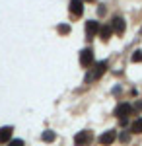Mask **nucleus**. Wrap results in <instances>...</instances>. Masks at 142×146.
<instances>
[{
	"instance_id": "obj_1",
	"label": "nucleus",
	"mask_w": 142,
	"mask_h": 146,
	"mask_svg": "<svg viewBox=\"0 0 142 146\" xmlns=\"http://www.w3.org/2000/svg\"><path fill=\"white\" fill-rule=\"evenodd\" d=\"M92 60H94V53H92V49H84L82 55H80V64H82V66H90Z\"/></svg>"
},
{
	"instance_id": "obj_2",
	"label": "nucleus",
	"mask_w": 142,
	"mask_h": 146,
	"mask_svg": "<svg viewBox=\"0 0 142 146\" xmlns=\"http://www.w3.org/2000/svg\"><path fill=\"white\" fill-rule=\"evenodd\" d=\"M70 12H72L74 16H82V12H84V2H82V0H72V2H70Z\"/></svg>"
},
{
	"instance_id": "obj_3",
	"label": "nucleus",
	"mask_w": 142,
	"mask_h": 146,
	"mask_svg": "<svg viewBox=\"0 0 142 146\" xmlns=\"http://www.w3.org/2000/svg\"><path fill=\"white\" fill-rule=\"evenodd\" d=\"M92 140V135L88 133V131H84V133H80V135L74 138V142H76V146H86L88 142Z\"/></svg>"
},
{
	"instance_id": "obj_4",
	"label": "nucleus",
	"mask_w": 142,
	"mask_h": 146,
	"mask_svg": "<svg viewBox=\"0 0 142 146\" xmlns=\"http://www.w3.org/2000/svg\"><path fill=\"white\" fill-rule=\"evenodd\" d=\"M115 140V131H107L105 135H101V138H99V142L103 146H107V144H111Z\"/></svg>"
},
{
	"instance_id": "obj_5",
	"label": "nucleus",
	"mask_w": 142,
	"mask_h": 146,
	"mask_svg": "<svg viewBox=\"0 0 142 146\" xmlns=\"http://www.w3.org/2000/svg\"><path fill=\"white\" fill-rule=\"evenodd\" d=\"M101 29L99 27V23L98 22H88V25H86V31H88V37H92V35H96Z\"/></svg>"
},
{
	"instance_id": "obj_6",
	"label": "nucleus",
	"mask_w": 142,
	"mask_h": 146,
	"mask_svg": "<svg viewBox=\"0 0 142 146\" xmlns=\"http://www.w3.org/2000/svg\"><path fill=\"white\" fill-rule=\"evenodd\" d=\"M12 136V129L10 127H4V129H0V142H8Z\"/></svg>"
},
{
	"instance_id": "obj_7",
	"label": "nucleus",
	"mask_w": 142,
	"mask_h": 146,
	"mask_svg": "<svg viewBox=\"0 0 142 146\" xmlns=\"http://www.w3.org/2000/svg\"><path fill=\"white\" fill-rule=\"evenodd\" d=\"M131 111H132V109H131V105H129V103H123V105L117 107V115H119V117H127Z\"/></svg>"
},
{
	"instance_id": "obj_8",
	"label": "nucleus",
	"mask_w": 142,
	"mask_h": 146,
	"mask_svg": "<svg viewBox=\"0 0 142 146\" xmlns=\"http://www.w3.org/2000/svg\"><path fill=\"white\" fill-rule=\"evenodd\" d=\"M113 29H115L117 33H123V31H125V23H123L121 18H115V20H113Z\"/></svg>"
},
{
	"instance_id": "obj_9",
	"label": "nucleus",
	"mask_w": 142,
	"mask_h": 146,
	"mask_svg": "<svg viewBox=\"0 0 142 146\" xmlns=\"http://www.w3.org/2000/svg\"><path fill=\"white\" fill-rule=\"evenodd\" d=\"M105 68H107V62H105V60H101V62L98 64V68H96V74H94V78H99V76L105 72Z\"/></svg>"
},
{
	"instance_id": "obj_10",
	"label": "nucleus",
	"mask_w": 142,
	"mask_h": 146,
	"mask_svg": "<svg viewBox=\"0 0 142 146\" xmlns=\"http://www.w3.org/2000/svg\"><path fill=\"white\" fill-rule=\"evenodd\" d=\"M99 35H101V39H109V37H111V27L103 25V27L99 29Z\"/></svg>"
},
{
	"instance_id": "obj_11",
	"label": "nucleus",
	"mask_w": 142,
	"mask_h": 146,
	"mask_svg": "<svg viewBox=\"0 0 142 146\" xmlns=\"http://www.w3.org/2000/svg\"><path fill=\"white\" fill-rule=\"evenodd\" d=\"M132 133H142V117L132 123Z\"/></svg>"
},
{
	"instance_id": "obj_12",
	"label": "nucleus",
	"mask_w": 142,
	"mask_h": 146,
	"mask_svg": "<svg viewBox=\"0 0 142 146\" xmlns=\"http://www.w3.org/2000/svg\"><path fill=\"white\" fill-rule=\"evenodd\" d=\"M43 140H47V142L55 140V133H51V131H47V133H43Z\"/></svg>"
},
{
	"instance_id": "obj_13",
	"label": "nucleus",
	"mask_w": 142,
	"mask_h": 146,
	"mask_svg": "<svg viewBox=\"0 0 142 146\" xmlns=\"http://www.w3.org/2000/svg\"><path fill=\"white\" fill-rule=\"evenodd\" d=\"M132 60H134V62H142V51H136V53L132 55Z\"/></svg>"
},
{
	"instance_id": "obj_14",
	"label": "nucleus",
	"mask_w": 142,
	"mask_h": 146,
	"mask_svg": "<svg viewBox=\"0 0 142 146\" xmlns=\"http://www.w3.org/2000/svg\"><path fill=\"white\" fill-rule=\"evenodd\" d=\"M58 31H60V33H68V31H70V27H68V25H66V23H64V25H60V27H58Z\"/></svg>"
},
{
	"instance_id": "obj_15",
	"label": "nucleus",
	"mask_w": 142,
	"mask_h": 146,
	"mask_svg": "<svg viewBox=\"0 0 142 146\" xmlns=\"http://www.w3.org/2000/svg\"><path fill=\"white\" fill-rule=\"evenodd\" d=\"M10 146H23L22 140H10Z\"/></svg>"
},
{
	"instance_id": "obj_16",
	"label": "nucleus",
	"mask_w": 142,
	"mask_h": 146,
	"mask_svg": "<svg viewBox=\"0 0 142 146\" xmlns=\"http://www.w3.org/2000/svg\"><path fill=\"white\" fill-rule=\"evenodd\" d=\"M134 109H136V111H142V103H136V105H134Z\"/></svg>"
},
{
	"instance_id": "obj_17",
	"label": "nucleus",
	"mask_w": 142,
	"mask_h": 146,
	"mask_svg": "<svg viewBox=\"0 0 142 146\" xmlns=\"http://www.w3.org/2000/svg\"><path fill=\"white\" fill-rule=\"evenodd\" d=\"M88 2H94V0H88Z\"/></svg>"
}]
</instances>
